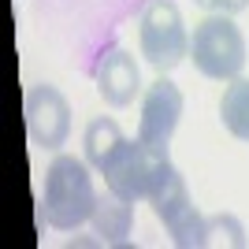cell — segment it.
<instances>
[{"label":"cell","mask_w":249,"mask_h":249,"mask_svg":"<svg viewBox=\"0 0 249 249\" xmlns=\"http://www.w3.org/2000/svg\"><path fill=\"white\" fill-rule=\"evenodd\" d=\"M93 208H97V190L89 160L56 153L45 171V194H41L45 223L56 231H78L82 223H89Z\"/></svg>","instance_id":"obj_1"},{"label":"cell","mask_w":249,"mask_h":249,"mask_svg":"<svg viewBox=\"0 0 249 249\" xmlns=\"http://www.w3.org/2000/svg\"><path fill=\"white\" fill-rule=\"evenodd\" d=\"M190 60L205 78L231 82L246 67V37L227 11H208L190 34Z\"/></svg>","instance_id":"obj_2"},{"label":"cell","mask_w":249,"mask_h":249,"mask_svg":"<svg viewBox=\"0 0 249 249\" xmlns=\"http://www.w3.org/2000/svg\"><path fill=\"white\" fill-rule=\"evenodd\" d=\"M171 167L175 164L167 156V145H149V142L134 138V142L119 145V153L108 160V167L101 175H104V186L112 194H119V197L138 205V201H149V194L160 186V178Z\"/></svg>","instance_id":"obj_3"},{"label":"cell","mask_w":249,"mask_h":249,"mask_svg":"<svg viewBox=\"0 0 249 249\" xmlns=\"http://www.w3.org/2000/svg\"><path fill=\"white\" fill-rule=\"evenodd\" d=\"M138 49L156 74H171L190 56V34L175 0H149L138 19Z\"/></svg>","instance_id":"obj_4"},{"label":"cell","mask_w":249,"mask_h":249,"mask_svg":"<svg viewBox=\"0 0 249 249\" xmlns=\"http://www.w3.org/2000/svg\"><path fill=\"white\" fill-rule=\"evenodd\" d=\"M149 205H153L156 219L167 227L171 242L178 249H201L205 242V216L194 208V197L186 190V178L178 175L175 167L160 178V186L149 194Z\"/></svg>","instance_id":"obj_5"},{"label":"cell","mask_w":249,"mask_h":249,"mask_svg":"<svg viewBox=\"0 0 249 249\" xmlns=\"http://www.w3.org/2000/svg\"><path fill=\"white\" fill-rule=\"evenodd\" d=\"M26 134L37 149H63L71 138V104L52 82H37L26 89Z\"/></svg>","instance_id":"obj_6"},{"label":"cell","mask_w":249,"mask_h":249,"mask_svg":"<svg viewBox=\"0 0 249 249\" xmlns=\"http://www.w3.org/2000/svg\"><path fill=\"white\" fill-rule=\"evenodd\" d=\"M182 89H178L167 74H160L153 86L142 97V119H138V138L149 142V145H167L178 130V119H182Z\"/></svg>","instance_id":"obj_7"},{"label":"cell","mask_w":249,"mask_h":249,"mask_svg":"<svg viewBox=\"0 0 249 249\" xmlns=\"http://www.w3.org/2000/svg\"><path fill=\"white\" fill-rule=\"evenodd\" d=\"M93 82H97L101 101L112 104V108H130V104L138 101V93L145 89V86H142V67H138V60L126 49H119V45H112V49L97 60Z\"/></svg>","instance_id":"obj_8"},{"label":"cell","mask_w":249,"mask_h":249,"mask_svg":"<svg viewBox=\"0 0 249 249\" xmlns=\"http://www.w3.org/2000/svg\"><path fill=\"white\" fill-rule=\"evenodd\" d=\"M89 223H93V234L101 246H130V231H134V201L119 197V194H112V190L104 186V194H97V208L93 216H89Z\"/></svg>","instance_id":"obj_9"},{"label":"cell","mask_w":249,"mask_h":249,"mask_svg":"<svg viewBox=\"0 0 249 249\" xmlns=\"http://www.w3.org/2000/svg\"><path fill=\"white\" fill-rule=\"evenodd\" d=\"M123 142L126 138L119 130V123L108 119V115H97V119H89V126H86V134H82V153H86V160H89L93 171H104Z\"/></svg>","instance_id":"obj_10"},{"label":"cell","mask_w":249,"mask_h":249,"mask_svg":"<svg viewBox=\"0 0 249 249\" xmlns=\"http://www.w3.org/2000/svg\"><path fill=\"white\" fill-rule=\"evenodd\" d=\"M219 119L227 126L231 138L249 142V78H231L223 86V97H219Z\"/></svg>","instance_id":"obj_11"},{"label":"cell","mask_w":249,"mask_h":249,"mask_svg":"<svg viewBox=\"0 0 249 249\" xmlns=\"http://www.w3.org/2000/svg\"><path fill=\"white\" fill-rule=\"evenodd\" d=\"M246 249L249 238H246V227H242L238 216H231V212H212L205 216V242L201 249Z\"/></svg>","instance_id":"obj_12"},{"label":"cell","mask_w":249,"mask_h":249,"mask_svg":"<svg viewBox=\"0 0 249 249\" xmlns=\"http://www.w3.org/2000/svg\"><path fill=\"white\" fill-rule=\"evenodd\" d=\"M246 8H249V0H219V11H227V15H238Z\"/></svg>","instance_id":"obj_13"},{"label":"cell","mask_w":249,"mask_h":249,"mask_svg":"<svg viewBox=\"0 0 249 249\" xmlns=\"http://www.w3.org/2000/svg\"><path fill=\"white\" fill-rule=\"evenodd\" d=\"M197 8H205V11H219V0H194Z\"/></svg>","instance_id":"obj_14"}]
</instances>
